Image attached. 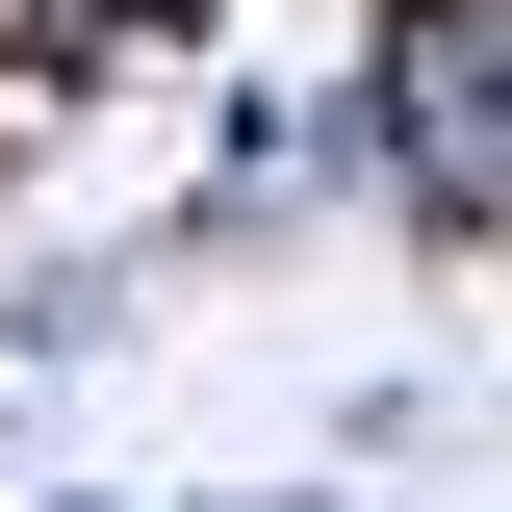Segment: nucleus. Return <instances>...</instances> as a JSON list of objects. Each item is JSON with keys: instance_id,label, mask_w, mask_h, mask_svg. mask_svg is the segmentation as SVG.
Here are the masks:
<instances>
[{"instance_id": "obj_1", "label": "nucleus", "mask_w": 512, "mask_h": 512, "mask_svg": "<svg viewBox=\"0 0 512 512\" xmlns=\"http://www.w3.org/2000/svg\"><path fill=\"white\" fill-rule=\"evenodd\" d=\"M384 103H410V205H512V0L487 26H410Z\"/></svg>"}]
</instances>
